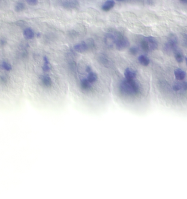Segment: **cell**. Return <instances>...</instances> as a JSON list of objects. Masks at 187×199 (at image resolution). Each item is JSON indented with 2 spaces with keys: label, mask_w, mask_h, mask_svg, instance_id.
I'll return each instance as SVG.
<instances>
[{
  "label": "cell",
  "mask_w": 187,
  "mask_h": 199,
  "mask_svg": "<svg viewBox=\"0 0 187 199\" xmlns=\"http://www.w3.org/2000/svg\"><path fill=\"white\" fill-rule=\"evenodd\" d=\"M117 92L124 103L133 106L135 101L140 99L144 95V87L137 77L135 79L123 77L117 85Z\"/></svg>",
  "instance_id": "6da1fadb"
},
{
  "label": "cell",
  "mask_w": 187,
  "mask_h": 199,
  "mask_svg": "<svg viewBox=\"0 0 187 199\" xmlns=\"http://www.w3.org/2000/svg\"><path fill=\"white\" fill-rule=\"evenodd\" d=\"M175 81L170 85L168 90L171 91L172 94L177 95L178 96H184L187 95V80H177L175 79Z\"/></svg>",
  "instance_id": "7a4b0ae2"
},
{
  "label": "cell",
  "mask_w": 187,
  "mask_h": 199,
  "mask_svg": "<svg viewBox=\"0 0 187 199\" xmlns=\"http://www.w3.org/2000/svg\"><path fill=\"white\" fill-rule=\"evenodd\" d=\"M40 75L38 77L36 85L44 91H50L54 87V82L52 77L47 74Z\"/></svg>",
  "instance_id": "3957f363"
},
{
  "label": "cell",
  "mask_w": 187,
  "mask_h": 199,
  "mask_svg": "<svg viewBox=\"0 0 187 199\" xmlns=\"http://www.w3.org/2000/svg\"><path fill=\"white\" fill-rule=\"evenodd\" d=\"M141 47L146 52L154 51L158 48V43L153 37H146L141 42Z\"/></svg>",
  "instance_id": "277c9868"
},
{
  "label": "cell",
  "mask_w": 187,
  "mask_h": 199,
  "mask_svg": "<svg viewBox=\"0 0 187 199\" xmlns=\"http://www.w3.org/2000/svg\"><path fill=\"white\" fill-rule=\"evenodd\" d=\"M115 46L119 51H122L127 48L129 46V42L128 38L122 35H119L118 37L115 36Z\"/></svg>",
  "instance_id": "5b68a950"
},
{
  "label": "cell",
  "mask_w": 187,
  "mask_h": 199,
  "mask_svg": "<svg viewBox=\"0 0 187 199\" xmlns=\"http://www.w3.org/2000/svg\"><path fill=\"white\" fill-rule=\"evenodd\" d=\"M177 38L174 35H171L168 40V42L165 46V50L167 52H175L177 50Z\"/></svg>",
  "instance_id": "8992f818"
},
{
  "label": "cell",
  "mask_w": 187,
  "mask_h": 199,
  "mask_svg": "<svg viewBox=\"0 0 187 199\" xmlns=\"http://www.w3.org/2000/svg\"><path fill=\"white\" fill-rule=\"evenodd\" d=\"M88 48H89V47L88 46L87 42H85L84 41H83V42H81L79 44H76L74 46V49H75V51L77 52L78 53H84L86 51H87Z\"/></svg>",
  "instance_id": "52a82bcc"
},
{
  "label": "cell",
  "mask_w": 187,
  "mask_h": 199,
  "mask_svg": "<svg viewBox=\"0 0 187 199\" xmlns=\"http://www.w3.org/2000/svg\"><path fill=\"white\" fill-rule=\"evenodd\" d=\"M115 41L116 38L114 35L110 34H106L105 38V42L106 46L109 47H113L114 46H115Z\"/></svg>",
  "instance_id": "ba28073f"
},
{
  "label": "cell",
  "mask_w": 187,
  "mask_h": 199,
  "mask_svg": "<svg viewBox=\"0 0 187 199\" xmlns=\"http://www.w3.org/2000/svg\"><path fill=\"white\" fill-rule=\"evenodd\" d=\"M174 77L177 80H184L187 79V74L181 69H176L174 71Z\"/></svg>",
  "instance_id": "9c48e42d"
},
{
  "label": "cell",
  "mask_w": 187,
  "mask_h": 199,
  "mask_svg": "<svg viewBox=\"0 0 187 199\" xmlns=\"http://www.w3.org/2000/svg\"><path fill=\"white\" fill-rule=\"evenodd\" d=\"M124 77L126 79H135L137 77V73L136 70L131 68H126L124 73Z\"/></svg>",
  "instance_id": "30bf717a"
},
{
  "label": "cell",
  "mask_w": 187,
  "mask_h": 199,
  "mask_svg": "<svg viewBox=\"0 0 187 199\" xmlns=\"http://www.w3.org/2000/svg\"><path fill=\"white\" fill-rule=\"evenodd\" d=\"M115 6V2L113 0H107L102 6V10L105 12H108Z\"/></svg>",
  "instance_id": "8fae6325"
},
{
  "label": "cell",
  "mask_w": 187,
  "mask_h": 199,
  "mask_svg": "<svg viewBox=\"0 0 187 199\" xmlns=\"http://www.w3.org/2000/svg\"><path fill=\"white\" fill-rule=\"evenodd\" d=\"M23 35L25 38L28 40H31L34 38V31L30 28L25 29L23 32Z\"/></svg>",
  "instance_id": "7c38bea8"
},
{
  "label": "cell",
  "mask_w": 187,
  "mask_h": 199,
  "mask_svg": "<svg viewBox=\"0 0 187 199\" xmlns=\"http://www.w3.org/2000/svg\"><path fill=\"white\" fill-rule=\"evenodd\" d=\"M138 62L143 66H148L150 63V60L148 57L144 55H141L138 58Z\"/></svg>",
  "instance_id": "4fadbf2b"
},
{
  "label": "cell",
  "mask_w": 187,
  "mask_h": 199,
  "mask_svg": "<svg viewBox=\"0 0 187 199\" xmlns=\"http://www.w3.org/2000/svg\"><path fill=\"white\" fill-rule=\"evenodd\" d=\"M44 65L42 66V69L44 73H48L50 70V67L49 66V62L47 57H44L43 58Z\"/></svg>",
  "instance_id": "5bb4252c"
},
{
  "label": "cell",
  "mask_w": 187,
  "mask_h": 199,
  "mask_svg": "<svg viewBox=\"0 0 187 199\" xmlns=\"http://www.w3.org/2000/svg\"><path fill=\"white\" fill-rule=\"evenodd\" d=\"M25 9V5L22 2H18L16 3L15 11L16 12H21Z\"/></svg>",
  "instance_id": "9a60e30c"
},
{
  "label": "cell",
  "mask_w": 187,
  "mask_h": 199,
  "mask_svg": "<svg viewBox=\"0 0 187 199\" xmlns=\"http://www.w3.org/2000/svg\"><path fill=\"white\" fill-rule=\"evenodd\" d=\"M174 53H175V57L176 60H177L178 63H182L183 61V58H184L182 53L180 52L177 51V50H176L174 52Z\"/></svg>",
  "instance_id": "2e32d148"
},
{
  "label": "cell",
  "mask_w": 187,
  "mask_h": 199,
  "mask_svg": "<svg viewBox=\"0 0 187 199\" xmlns=\"http://www.w3.org/2000/svg\"><path fill=\"white\" fill-rule=\"evenodd\" d=\"M1 68L7 72H10L12 70V66L8 62H3L1 65Z\"/></svg>",
  "instance_id": "e0dca14e"
},
{
  "label": "cell",
  "mask_w": 187,
  "mask_h": 199,
  "mask_svg": "<svg viewBox=\"0 0 187 199\" xmlns=\"http://www.w3.org/2000/svg\"><path fill=\"white\" fill-rule=\"evenodd\" d=\"M138 48L135 47H132L129 50V52L132 55H136L138 53Z\"/></svg>",
  "instance_id": "ac0fdd59"
},
{
  "label": "cell",
  "mask_w": 187,
  "mask_h": 199,
  "mask_svg": "<svg viewBox=\"0 0 187 199\" xmlns=\"http://www.w3.org/2000/svg\"><path fill=\"white\" fill-rule=\"evenodd\" d=\"M38 0H26V2L28 3L29 5L31 6H35L38 3Z\"/></svg>",
  "instance_id": "d6986e66"
},
{
  "label": "cell",
  "mask_w": 187,
  "mask_h": 199,
  "mask_svg": "<svg viewBox=\"0 0 187 199\" xmlns=\"http://www.w3.org/2000/svg\"><path fill=\"white\" fill-rule=\"evenodd\" d=\"M75 2H71V1H67V2H65V6L67 7H72V6H76Z\"/></svg>",
  "instance_id": "ffe728a7"
},
{
  "label": "cell",
  "mask_w": 187,
  "mask_h": 199,
  "mask_svg": "<svg viewBox=\"0 0 187 199\" xmlns=\"http://www.w3.org/2000/svg\"><path fill=\"white\" fill-rule=\"evenodd\" d=\"M85 71H86V73H89L91 72V71H92V69H91V66H87L86 68V69H85Z\"/></svg>",
  "instance_id": "44dd1931"
},
{
  "label": "cell",
  "mask_w": 187,
  "mask_h": 199,
  "mask_svg": "<svg viewBox=\"0 0 187 199\" xmlns=\"http://www.w3.org/2000/svg\"><path fill=\"white\" fill-rule=\"evenodd\" d=\"M0 44H2V46L4 45V44H6V40H4V38H2L1 40H0Z\"/></svg>",
  "instance_id": "7402d4cb"
},
{
  "label": "cell",
  "mask_w": 187,
  "mask_h": 199,
  "mask_svg": "<svg viewBox=\"0 0 187 199\" xmlns=\"http://www.w3.org/2000/svg\"><path fill=\"white\" fill-rule=\"evenodd\" d=\"M115 1H117L118 2H124L125 0H115Z\"/></svg>",
  "instance_id": "603a6c76"
},
{
  "label": "cell",
  "mask_w": 187,
  "mask_h": 199,
  "mask_svg": "<svg viewBox=\"0 0 187 199\" xmlns=\"http://www.w3.org/2000/svg\"><path fill=\"white\" fill-rule=\"evenodd\" d=\"M181 1L184 2H186V3H187V0H181Z\"/></svg>",
  "instance_id": "cb8c5ba5"
},
{
  "label": "cell",
  "mask_w": 187,
  "mask_h": 199,
  "mask_svg": "<svg viewBox=\"0 0 187 199\" xmlns=\"http://www.w3.org/2000/svg\"><path fill=\"white\" fill-rule=\"evenodd\" d=\"M186 62H187V58L186 59Z\"/></svg>",
  "instance_id": "d4e9b609"
}]
</instances>
